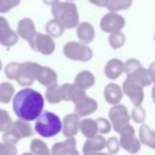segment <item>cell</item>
Instances as JSON below:
<instances>
[{"label": "cell", "mask_w": 155, "mask_h": 155, "mask_svg": "<svg viewBox=\"0 0 155 155\" xmlns=\"http://www.w3.org/2000/svg\"><path fill=\"white\" fill-rule=\"evenodd\" d=\"M1 69H2V61H1V59H0V71H1Z\"/></svg>", "instance_id": "cell-48"}, {"label": "cell", "mask_w": 155, "mask_h": 155, "mask_svg": "<svg viewBox=\"0 0 155 155\" xmlns=\"http://www.w3.org/2000/svg\"><path fill=\"white\" fill-rule=\"evenodd\" d=\"M15 88L11 82H2L0 84V102L9 104L14 97Z\"/></svg>", "instance_id": "cell-27"}, {"label": "cell", "mask_w": 155, "mask_h": 155, "mask_svg": "<svg viewBox=\"0 0 155 155\" xmlns=\"http://www.w3.org/2000/svg\"><path fill=\"white\" fill-rule=\"evenodd\" d=\"M12 129L16 135L19 138H23V137H31L33 135V129H32L31 124L28 123L27 120H23V119L19 118L16 121L13 123Z\"/></svg>", "instance_id": "cell-23"}, {"label": "cell", "mask_w": 155, "mask_h": 155, "mask_svg": "<svg viewBox=\"0 0 155 155\" xmlns=\"http://www.w3.org/2000/svg\"><path fill=\"white\" fill-rule=\"evenodd\" d=\"M66 1H75V0H66Z\"/></svg>", "instance_id": "cell-50"}, {"label": "cell", "mask_w": 155, "mask_h": 155, "mask_svg": "<svg viewBox=\"0 0 155 155\" xmlns=\"http://www.w3.org/2000/svg\"><path fill=\"white\" fill-rule=\"evenodd\" d=\"M51 12L54 18L60 21L65 29H75L80 23L78 8L72 1H58L52 5Z\"/></svg>", "instance_id": "cell-2"}, {"label": "cell", "mask_w": 155, "mask_h": 155, "mask_svg": "<svg viewBox=\"0 0 155 155\" xmlns=\"http://www.w3.org/2000/svg\"><path fill=\"white\" fill-rule=\"evenodd\" d=\"M154 40H155V35H154Z\"/></svg>", "instance_id": "cell-51"}, {"label": "cell", "mask_w": 155, "mask_h": 155, "mask_svg": "<svg viewBox=\"0 0 155 155\" xmlns=\"http://www.w3.org/2000/svg\"><path fill=\"white\" fill-rule=\"evenodd\" d=\"M84 155H112V154L102 153V152H93V153H84Z\"/></svg>", "instance_id": "cell-45"}, {"label": "cell", "mask_w": 155, "mask_h": 155, "mask_svg": "<svg viewBox=\"0 0 155 155\" xmlns=\"http://www.w3.org/2000/svg\"><path fill=\"white\" fill-rule=\"evenodd\" d=\"M65 57L75 61L87 62L93 58V50L87 45L78 41H68L63 48Z\"/></svg>", "instance_id": "cell-5"}, {"label": "cell", "mask_w": 155, "mask_h": 155, "mask_svg": "<svg viewBox=\"0 0 155 155\" xmlns=\"http://www.w3.org/2000/svg\"><path fill=\"white\" fill-rule=\"evenodd\" d=\"M139 139L141 143L155 150V132L151 130L149 126L141 124L139 128Z\"/></svg>", "instance_id": "cell-24"}, {"label": "cell", "mask_w": 155, "mask_h": 155, "mask_svg": "<svg viewBox=\"0 0 155 155\" xmlns=\"http://www.w3.org/2000/svg\"><path fill=\"white\" fill-rule=\"evenodd\" d=\"M18 34L13 31L6 18L0 16V45L5 48L14 47L18 42Z\"/></svg>", "instance_id": "cell-12"}, {"label": "cell", "mask_w": 155, "mask_h": 155, "mask_svg": "<svg viewBox=\"0 0 155 155\" xmlns=\"http://www.w3.org/2000/svg\"><path fill=\"white\" fill-rule=\"evenodd\" d=\"M98 124V132L101 134H107L112 129V123L105 118H98L96 119Z\"/></svg>", "instance_id": "cell-39"}, {"label": "cell", "mask_w": 155, "mask_h": 155, "mask_svg": "<svg viewBox=\"0 0 155 155\" xmlns=\"http://www.w3.org/2000/svg\"><path fill=\"white\" fill-rule=\"evenodd\" d=\"M46 32L53 38H58L64 34L65 27L58 20L53 18L46 23Z\"/></svg>", "instance_id": "cell-26"}, {"label": "cell", "mask_w": 155, "mask_h": 155, "mask_svg": "<svg viewBox=\"0 0 155 155\" xmlns=\"http://www.w3.org/2000/svg\"><path fill=\"white\" fill-rule=\"evenodd\" d=\"M95 76L91 73L90 71H87V70H84V71H81L80 73H78V75L76 76L75 78V84L77 87H79L82 90L86 91L87 89L91 88V87L95 84Z\"/></svg>", "instance_id": "cell-22"}, {"label": "cell", "mask_w": 155, "mask_h": 155, "mask_svg": "<svg viewBox=\"0 0 155 155\" xmlns=\"http://www.w3.org/2000/svg\"><path fill=\"white\" fill-rule=\"evenodd\" d=\"M30 150L31 153L34 155H51L49 151V148L46 145V143H44L41 139H33L30 143Z\"/></svg>", "instance_id": "cell-29"}, {"label": "cell", "mask_w": 155, "mask_h": 155, "mask_svg": "<svg viewBox=\"0 0 155 155\" xmlns=\"http://www.w3.org/2000/svg\"><path fill=\"white\" fill-rule=\"evenodd\" d=\"M91 4L96 6H99V8H106L110 2V0H88Z\"/></svg>", "instance_id": "cell-42"}, {"label": "cell", "mask_w": 155, "mask_h": 155, "mask_svg": "<svg viewBox=\"0 0 155 155\" xmlns=\"http://www.w3.org/2000/svg\"><path fill=\"white\" fill-rule=\"evenodd\" d=\"M120 134V146L130 154H137L141 149V141L135 135V129L130 124L125 126L121 131Z\"/></svg>", "instance_id": "cell-7"}, {"label": "cell", "mask_w": 155, "mask_h": 155, "mask_svg": "<svg viewBox=\"0 0 155 155\" xmlns=\"http://www.w3.org/2000/svg\"><path fill=\"white\" fill-rule=\"evenodd\" d=\"M44 1V3L46 4V5H54L55 3H58L60 0H43Z\"/></svg>", "instance_id": "cell-44"}, {"label": "cell", "mask_w": 155, "mask_h": 155, "mask_svg": "<svg viewBox=\"0 0 155 155\" xmlns=\"http://www.w3.org/2000/svg\"><path fill=\"white\" fill-rule=\"evenodd\" d=\"M152 100H153V102L155 104V84H154L153 89H152Z\"/></svg>", "instance_id": "cell-47"}, {"label": "cell", "mask_w": 155, "mask_h": 155, "mask_svg": "<svg viewBox=\"0 0 155 155\" xmlns=\"http://www.w3.org/2000/svg\"><path fill=\"white\" fill-rule=\"evenodd\" d=\"M21 155H34V154H32V153H23Z\"/></svg>", "instance_id": "cell-49"}, {"label": "cell", "mask_w": 155, "mask_h": 155, "mask_svg": "<svg viewBox=\"0 0 155 155\" xmlns=\"http://www.w3.org/2000/svg\"><path fill=\"white\" fill-rule=\"evenodd\" d=\"M131 117L135 124H143L146 120V110L141 106H135L132 110Z\"/></svg>", "instance_id": "cell-33"}, {"label": "cell", "mask_w": 155, "mask_h": 155, "mask_svg": "<svg viewBox=\"0 0 155 155\" xmlns=\"http://www.w3.org/2000/svg\"><path fill=\"white\" fill-rule=\"evenodd\" d=\"M80 131L86 138L96 136L98 133L97 120H93L90 118H84L80 121Z\"/></svg>", "instance_id": "cell-25"}, {"label": "cell", "mask_w": 155, "mask_h": 155, "mask_svg": "<svg viewBox=\"0 0 155 155\" xmlns=\"http://www.w3.org/2000/svg\"><path fill=\"white\" fill-rule=\"evenodd\" d=\"M124 73V62L118 58L108 60L104 68V74L111 80H116Z\"/></svg>", "instance_id": "cell-16"}, {"label": "cell", "mask_w": 155, "mask_h": 155, "mask_svg": "<svg viewBox=\"0 0 155 155\" xmlns=\"http://www.w3.org/2000/svg\"><path fill=\"white\" fill-rule=\"evenodd\" d=\"M106 147V139L102 135H96L87 138L86 143L83 146V153H93L100 152Z\"/></svg>", "instance_id": "cell-19"}, {"label": "cell", "mask_w": 155, "mask_h": 155, "mask_svg": "<svg viewBox=\"0 0 155 155\" xmlns=\"http://www.w3.org/2000/svg\"><path fill=\"white\" fill-rule=\"evenodd\" d=\"M141 67V63L138 59H135V58H130L124 62V73L126 75L131 74L133 71L137 69V68Z\"/></svg>", "instance_id": "cell-38"}, {"label": "cell", "mask_w": 155, "mask_h": 155, "mask_svg": "<svg viewBox=\"0 0 155 155\" xmlns=\"http://www.w3.org/2000/svg\"><path fill=\"white\" fill-rule=\"evenodd\" d=\"M148 70H149V73H150V76H151L152 82L155 84V61L150 64V67Z\"/></svg>", "instance_id": "cell-43"}, {"label": "cell", "mask_w": 155, "mask_h": 155, "mask_svg": "<svg viewBox=\"0 0 155 155\" xmlns=\"http://www.w3.org/2000/svg\"><path fill=\"white\" fill-rule=\"evenodd\" d=\"M13 126V120L8 111L0 109V132H6Z\"/></svg>", "instance_id": "cell-32"}, {"label": "cell", "mask_w": 155, "mask_h": 155, "mask_svg": "<svg viewBox=\"0 0 155 155\" xmlns=\"http://www.w3.org/2000/svg\"><path fill=\"white\" fill-rule=\"evenodd\" d=\"M4 143V154L3 155H17V149L15 145L10 143Z\"/></svg>", "instance_id": "cell-41"}, {"label": "cell", "mask_w": 155, "mask_h": 155, "mask_svg": "<svg viewBox=\"0 0 155 155\" xmlns=\"http://www.w3.org/2000/svg\"><path fill=\"white\" fill-rule=\"evenodd\" d=\"M41 65L37 62L26 61L20 63L18 73L16 76V81L21 87H30L37 79L38 72Z\"/></svg>", "instance_id": "cell-6"}, {"label": "cell", "mask_w": 155, "mask_h": 155, "mask_svg": "<svg viewBox=\"0 0 155 155\" xmlns=\"http://www.w3.org/2000/svg\"><path fill=\"white\" fill-rule=\"evenodd\" d=\"M2 139H3V143H13V145H16V143L20 140V138L17 136L16 133H15L12 129H10V130H8L6 132H4L3 136H2Z\"/></svg>", "instance_id": "cell-40"}, {"label": "cell", "mask_w": 155, "mask_h": 155, "mask_svg": "<svg viewBox=\"0 0 155 155\" xmlns=\"http://www.w3.org/2000/svg\"><path fill=\"white\" fill-rule=\"evenodd\" d=\"M19 65L20 63L18 62H10L6 64V67L4 68V75L8 77V79L10 80H15L16 79L17 73H18Z\"/></svg>", "instance_id": "cell-34"}, {"label": "cell", "mask_w": 155, "mask_h": 155, "mask_svg": "<svg viewBox=\"0 0 155 155\" xmlns=\"http://www.w3.org/2000/svg\"><path fill=\"white\" fill-rule=\"evenodd\" d=\"M133 0H110L106 8L108 12H119V11H125L132 6Z\"/></svg>", "instance_id": "cell-30"}, {"label": "cell", "mask_w": 155, "mask_h": 155, "mask_svg": "<svg viewBox=\"0 0 155 155\" xmlns=\"http://www.w3.org/2000/svg\"><path fill=\"white\" fill-rule=\"evenodd\" d=\"M108 115H110V119L111 123H112L113 129L117 133H119L124 127L130 124L131 116L129 114L126 107H124L123 104H115L114 107H112L110 112H108Z\"/></svg>", "instance_id": "cell-9"}, {"label": "cell", "mask_w": 155, "mask_h": 155, "mask_svg": "<svg viewBox=\"0 0 155 155\" xmlns=\"http://www.w3.org/2000/svg\"><path fill=\"white\" fill-rule=\"evenodd\" d=\"M46 99L49 104H55L62 101V95H61V86H58V84L50 86L46 90Z\"/></svg>", "instance_id": "cell-28"}, {"label": "cell", "mask_w": 155, "mask_h": 155, "mask_svg": "<svg viewBox=\"0 0 155 155\" xmlns=\"http://www.w3.org/2000/svg\"><path fill=\"white\" fill-rule=\"evenodd\" d=\"M123 97V90L117 84H108L104 88V98L110 104H118Z\"/></svg>", "instance_id": "cell-17"}, {"label": "cell", "mask_w": 155, "mask_h": 155, "mask_svg": "<svg viewBox=\"0 0 155 155\" xmlns=\"http://www.w3.org/2000/svg\"><path fill=\"white\" fill-rule=\"evenodd\" d=\"M29 45L33 51L46 56L51 55L55 51V42L53 40V37H51L49 34L36 33Z\"/></svg>", "instance_id": "cell-8"}, {"label": "cell", "mask_w": 155, "mask_h": 155, "mask_svg": "<svg viewBox=\"0 0 155 155\" xmlns=\"http://www.w3.org/2000/svg\"><path fill=\"white\" fill-rule=\"evenodd\" d=\"M77 36L81 42L88 45L95 39V29L89 22H81L77 27Z\"/></svg>", "instance_id": "cell-20"}, {"label": "cell", "mask_w": 155, "mask_h": 155, "mask_svg": "<svg viewBox=\"0 0 155 155\" xmlns=\"http://www.w3.org/2000/svg\"><path fill=\"white\" fill-rule=\"evenodd\" d=\"M36 28H35V23L32 20L31 18H23L18 21V25H17V34L20 38H23V40L30 41L33 39V37L36 34Z\"/></svg>", "instance_id": "cell-14"}, {"label": "cell", "mask_w": 155, "mask_h": 155, "mask_svg": "<svg viewBox=\"0 0 155 155\" xmlns=\"http://www.w3.org/2000/svg\"><path fill=\"white\" fill-rule=\"evenodd\" d=\"M120 141L117 137H110L106 140V148L110 154H117L120 150Z\"/></svg>", "instance_id": "cell-37"}, {"label": "cell", "mask_w": 155, "mask_h": 155, "mask_svg": "<svg viewBox=\"0 0 155 155\" xmlns=\"http://www.w3.org/2000/svg\"><path fill=\"white\" fill-rule=\"evenodd\" d=\"M34 129L41 137H53L61 132L62 123L58 115L46 111L37 117Z\"/></svg>", "instance_id": "cell-3"}, {"label": "cell", "mask_w": 155, "mask_h": 155, "mask_svg": "<svg viewBox=\"0 0 155 155\" xmlns=\"http://www.w3.org/2000/svg\"><path fill=\"white\" fill-rule=\"evenodd\" d=\"M128 77H130L131 79L135 80L136 82H138L140 86H143V88L145 87H149L151 86L153 82H152V79H151V76H150V73H149V70L143 68V65L139 68H137L135 71H133L131 74L126 75Z\"/></svg>", "instance_id": "cell-21"}, {"label": "cell", "mask_w": 155, "mask_h": 155, "mask_svg": "<svg viewBox=\"0 0 155 155\" xmlns=\"http://www.w3.org/2000/svg\"><path fill=\"white\" fill-rule=\"evenodd\" d=\"M75 87H76L75 84H64L61 86L62 100H65V101H71V95H72Z\"/></svg>", "instance_id": "cell-36"}, {"label": "cell", "mask_w": 155, "mask_h": 155, "mask_svg": "<svg viewBox=\"0 0 155 155\" xmlns=\"http://www.w3.org/2000/svg\"><path fill=\"white\" fill-rule=\"evenodd\" d=\"M37 81L41 86L48 87L50 86H53V84H58V74L54 70H52L51 68L49 67H43L41 65V70L38 72V75H37Z\"/></svg>", "instance_id": "cell-18"}, {"label": "cell", "mask_w": 155, "mask_h": 155, "mask_svg": "<svg viewBox=\"0 0 155 155\" xmlns=\"http://www.w3.org/2000/svg\"><path fill=\"white\" fill-rule=\"evenodd\" d=\"M45 100L41 93L33 89H23L13 97V110L19 118L31 121L41 114Z\"/></svg>", "instance_id": "cell-1"}, {"label": "cell", "mask_w": 155, "mask_h": 155, "mask_svg": "<svg viewBox=\"0 0 155 155\" xmlns=\"http://www.w3.org/2000/svg\"><path fill=\"white\" fill-rule=\"evenodd\" d=\"M4 154V143H0V155Z\"/></svg>", "instance_id": "cell-46"}, {"label": "cell", "mask_w": 155, "mask_h": 155, "mask_svg": "<svg viewBox=\"0 0 155 155\" xmlns=\"http://www.w3.org/2000/svg\"><path fill=\"white\" fill-rule=\"evenodd\" d=\"M62 130L65 137H73L80 130V116L78 114H68L64 117L62 123Z\"/></svg>", "instance_id": "cell-15"}, {"label": "cell", "mask_w": 155, "mask_h": 155, "mask_svg": "<svg viewBox=\"0 0 155 155\" xmlns=\"http://www.w3.org/2000/svg\"><path fill=\"white\" fill-rule=\"evenodd\" d=\"M71 101L75 104V112L80 117H85L97 111L98 102L95 99L87 96L85 90H82L76 86L71 95Z\"/></svg>", "instance_id": "cell-4"}, {"label": "cell", "mask_w": 155, "mask_h": 155, "mask_svg": "<svg viewBox=\"0 0 155 155\" xmlns=\"http://www.w3.org/2000/svg\"><path fill=\"white\" fill-rule=\"evenodd\" d=\"M125 25V19L117 12H108L100 20V29L104 33L112 34L120 32Z\"/></svg>", "instance_id": "cell-10"}, {"label": "cell", "mask_w": 155, "mask_h": 155, "mask_svg": "<svg viewBox=\"0 0 155 155\" xmlns=\"http://www.w3.org/2000/svg\"><path fill=\"white\" fill-rule=\"evenodd\" d=\"M125 40H126L125 35L121 31L112 33V34H110V36H108V45L114 50H118L123 47L124 43H125Z\"/></svg>", "instance_id": "cell-31"}, {"label": "cell", "mask_w": 155, "mask_h": 155, "mask_svg": "<svg viewBox=\"0 0 155 155\" xmlns=\"http://www.w3.org/2000/svg\"><path fill=\"white\" fill-rule=\"evenodd\" d=\"M51 155H79L76 139L69 137L65 141L54 143L51 149Z\"/></svg>", "instance_id": "cell-13"}, {"label": "cell", "mask_w": 155, "mask_h": 155, "mask_svg": "<svg viewBox=\"0 0 155 155\" xmlns=\"http://www.w3.org/2000/svg\"><path fill=\"white\" fill-rule=\"evenodd\" d=\"M21 0H0V14H6L19 5Z\"/></svg>", "instance_id": "cell-35"}, {"label": "cell", "mask_w": 155, "mask_h": 155, "mask_svg": "<svg viewBox=\"0 0 155 155\" xmlns=\"http://www.w3.org/2000/svg\"><path fill=\"white\" fill-rule=\"evenodd\" d=\"M122 90H123V93L130 98L134 106H141L143 98H145L143 86H140L135 80L131 79L130 77H126L122 84Z\"/></svg>", "instance_id": "cell-11"}]
</instances>
